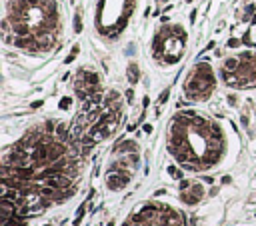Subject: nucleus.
<instances>
[{"label":"nucleus","mask_w":256,"mask_h":226,"mask_svg":"<svg viewBox=\"0 0 256 226\" xmlns=\"http://www.w3.org/2000/svg\"><path fill=\"white\" fill-rule=\"evenodd\" d=\"M128 180H130L128 168H120V170H112V172H110V176L106 178V184L112 190H120L122 186H126Z\"/></svg>","instance_id":"1"},{"label":"nucleus","mask_w":256,"mask_h":226,"mask_svg":"<svg viewBox=\"0 0 256 226\" xmlns=\"http://www.w3.org/2000/svg\"><path fill=\"white\" fill-rule=\"evenodd\" d=\"M46 186H52V188H58V190H64V188H72V178L66 176L64 172H58V174H52V176L44 178Z\"/></svg>","instance_id":"2"},{"label":"nucleus","mask_w":256,"mask_h":226,"mask_svg":"<svg viewBox=\"0 0 256 226\" xmlns=\"http://www.w3.org/2000/svg\"><path fill=\"white\" fill-rule=\"evenodd\" d=\"M158 214H160V208L152 206V204H146V206H144L142 210H140V214H136L134 218H132V222H140V224L150 222V220H154Z\"/></svg>","instance_id":"3"},{"label":"nucleus","mask_w":256,"mask_h":226,"mask_svg":"<svg viewBox=\"0 0 256 226\" xmlns=\"http://www.w3.org/2000/svg\"><path fill=\"white\" fill-rule=\"evenodd\" d=\"M202 196H204V188H202V186H200V184H194V186H192V188L184 190V192L180 194V198L184 200L186 204H196V202H198L200 198H202Z\"/></svg>","instance_id":"4"},{"label":"nucleus","mask_w":256,"mask_h":226,"mask_svg":"<svg viewBox=\"0 0 256 226\" xmlns=\"http://www.w3.org/2000/svg\"><path fill=\"white\" fill-rule=\"evenodd\" d=\"M136 150H138L136 142H130V140H124L116 146V152H136Z\"/></svg>","instance_id":"5"},{"label":"nucleus","mask_w":256,"mask_h":226,"mask_svg":"<svg viewBox=\"0 0 256 226\" xmlns=\"http://www.w3.org/2000/svg\"><path fill=\"white\" fill-rule=\"evenodd\" d=\"M238 68H240V62H238L236 58H228V60L224 62V68H222V70H226V72H236Z\"/></svg>","instance_id":"6"},{"label":"nucleus","mask_w":256,"mask_h":226,"mask_svg":"<svg viewBox=\"0 0 256 226\" xmlns=\"http://www.w3.org/2000/svg\"><path fill=\"white\" fill-rule=\"evenodd\" d=\"M138 76H140L138 66H136V64H130V66H128V80H130L132 84H136V82H138Z\"/></svg>","instance_id":"7"},{"label":"nucleus","mask_w":256,"mask_h":226,"mask_svg":"<svg viewBox=\"0 0 256 226\" xmlns=\"http://www.w3.org/2000/svg\"><path fill=\"white\" fill-rule=\"evenodd\" d=\"M56 134H58V138H60L62 142L68 138V136H70V134H68V128H66L64 124H58V126H56Z\"/></svg>","instance_id":"8"},{"label":"nucleus","mask_w":256,"mask_h":226,"mask_svg":"<svg viewBox=\"0 0 256 226\" xmlns=\"http://www.w3.org/2000/svg\"><path fill=\"white\" fill-rule=\"evenodd\" d=\"M168 172H170V176H172V178H176V180H182V172L176 168V166H170Z\"/></svg>","instance_id":"9"},{"label":"nucleus","mask_w":256,"mask_h":226,"mask_svg":"<svg viewBox=\"0 0 256 226\" xmlns=\"http://www.w3.org/2000/svg\"><path fill=\"white\" fill-rule=\"evenodd\" d=\"M74 30H76V32L82 30V20H80V12L74 16Z\"/></svg>","instance_id":"10"},{"label":"nucleus","mask_w":256,"mask_h":226,"mask_svg":"<svg viewBox=\"0 0 256 226\" xmlns=\"http://www.w3.org/2000/svg\"><path fill=\"white\" fill-rule=\"evenodd\" d=\"M70 104H72V100H70V98H62V100H60V108H62V110H66Z\"/></svg>","instance_id":"11"},{"label":"nucleus","mask_w":256,"mask_h":226,"mask_svg":"<svg viewBox=\"0 0 256 226\" xmlns=\"http://www.w3.org/2000/svg\"><path fill=\"white\" fill-rule=\"evenodd\" d=\"M228 46H230V48H236V46H240V40H236V38H230V40H228Z\"/></svg>","instance_id":"12"},{"label":"nucleus","mask_w":256,"mask_h":226,"mask_svg":"<svg viewBox=\"0 0 256 226\" xmlns=\"http://www.w3.org/2000/svg\"><path fill=\"white\" fill-rule=\"evenodd\" d=\"M166 100H168V90H164V92H162V96L158 98V104H164Z\"/></svg>","instance_id":"13"},{"label":"nucleus","mask_w":256,"mask_h":226,"mask_svg":"<svg viewBox=\"0 0 256 226\" xmlns=\"http://www.w3.org/2000/svg\"><path fill=\"white\" fill-rule=\"evenodd\" d=\"M44 130L48 132V134H52L54 132V122H46V126H44Z\"/></svg>","instance_id":"14"},{"label":"nucleus","mask_w":256,"mask_h":226,"mask_svg":"<svg viewBox=\"0 0 256 226\" xmlns=\"http://www.w3.org/2000/svg\"><path fill=\"white\" fill-rule=\"evenodd\" d=\"M188 188H190V182H188V180H182V182H180V190L184 192V190H188Z\"/></svg>","instance_id":"15"},{"label":"nucleus","mask_w":256,"mask_h":226,"mask_svg":"<svg viewBox=\"0 0 256 226\" xmlns=\"http://www.w3.org/2000/svg\"><path fill=\"white\" fill-rule=\"evenodd\" d=\"M126 98H128V102H132V100H134V92H132V90H126Z\"/></svg>","instance_id":"16"},{"label":"nucleus","mask_w":256,"mask_h":226,"mask_svg":"<svg viewBox=\"0 0 256 226\" xmlns=\"http://www.w3.org/2000/svg\"><path fill=\"white\" fill-rule=\"evenodd\" d=\"M42 106V100H36V102H32V108H40Z\"/></svg>","instance_id":"17"},{"label":"nucleus","mask_w":256,"mask_h":226,"mask_svg":"<svg viewBox=\"0 0 256 226\" xmlns=\"http://www.w3.org/2000/svg\"><path fill=\"white\" fill-rule=\"evenodd\" d=\"M144 132H146V134H150V132H152V126L146 124V126H144Z\"/></svg>","instance_id":"18"},{"label":"nucleus","mask_w":256,"mask_h":226,"mask_svg":"<svg viewBox=\"0 0 256 226\" xmlns=\"http://www.w3.org/2000/svg\"><path fill=\"white\" fill-rule=\"evenodd\" d=\"M106 226H114V222H108V224H106Z\"/></svg>","instance_id":"19"},{"label":"nucleus","mask_w":256,"mask_h":226,"mask_svg":"<svg viewBox=\"0 0 256 226\" xmlns=\"http://www.w3.org/2000/svg\"><path fill=\"white\" fill-rule=\"evenodd\" d=\"M158 2H166V0H158Z\"/></svg>","instance_id":"20"},{"label":"nucleus","mask_w":256,"mask_h":226,"mask_svg":"<svg viewBox=\"0 0 256 226\" xmlns=\"http://www.w3.org/2000/svg\"><path fill=\"white\" fill-rule=\"evenodd\" d=\"M46 226H50V224H46Z\"/></svg>","instance_id":"21"}]
</instances>
